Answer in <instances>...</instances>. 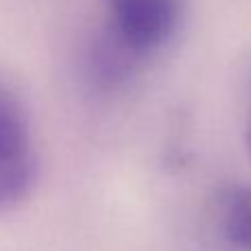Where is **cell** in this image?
<instances>
[{"label":"cell","instance_id":"1","mask_svg":"<svg viewBox=\"0 0 251 251\" xmlns=\"http://www.w3.org/2000/svg\"><path fill=\"white\" fill-rule=\"evenodd\" d=\"M35 176L38 154L26 113L0 86V212L20 205L33 190Z\"/></svg>","mask_w":251,"mask_h":251},{"label":"cell","instance_id":"2","mask_svg":"<svg viewBox=\"0 0 251 251\" xmlns=\"http://www.w3.org/2000/svg\"><path fill=\"white\" fill-rule=\"evenodd\" d=\"M108 33L146 57L165 47L183 16V0H108Z\"/></svg>","mask_w":251,"mask_h":251},{"label":"cell","instance_id":"3","mask_svg":"<svg viewBox=\"0 0 251 251\" xmlns=\"http://www.w3.org/2000/svg\"><path fill=\"white\" fill-rule=\"evenodd\" d=\"M221 231L236 249L251 251V185H231L216 205Z\"/></svg>","mask_w":251,"mask_h":251},{"label":"cell","instance_id":"4","mask_svg":"<svg viewBox=\"0 0 251 251\" xmlns=\"http://www.w3.org/2000/svg\"><path fill=\"white\" fill-rule=\"evenodd\" d=\"M247 148H249V154H251V122H249V130H247Z\"/></svg>","mask_w":251,"mask_h":251}]
</instances>
